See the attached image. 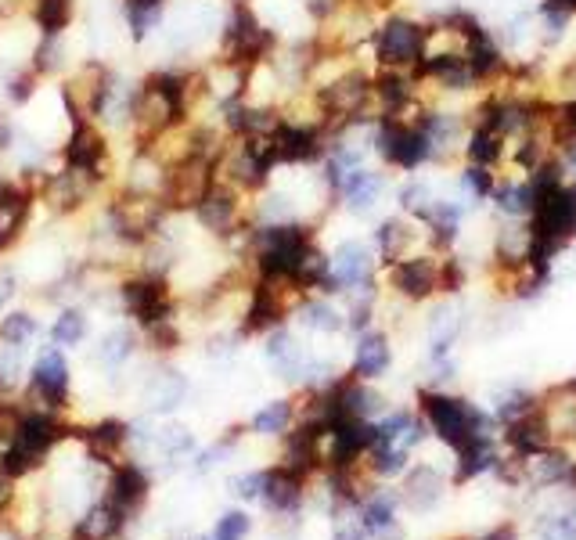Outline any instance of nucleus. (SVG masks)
Instances as JSON below:
<instances>
[{
	"instance_id": "nucleus-1",
	"label": "nucleus",
	"mask_w": 576,
	"mask_h": 540,
	"mask_svg": "<svg viewBox=\"0 0 576 540\" xmlns=\"http://www.w3.org/2000/svg\"><path fill=\"white\" fill-rule=\"evenodd\" d=\"M375 69H400L418 72V65L429 54V22L407 15V11H386L375 22V33L368 40Z\"/></svg>"
},
{
	"instance_id": "nucleus-2",
	"label": "nucleus",
	"mask_w": 576,
	"mask_h": 540,
	"mask_svg": "<svg viewBox=\"0 0 576 540\" xmlns=\"http://www.w3.org/2000/svg\"><path fill=\"white\" fill-rule=\"evenodd\" d=\"M422 400V414L429 429L440 436L447 447L461 450L465 443L472 440H483V436H494V418L483 414L479 407H472L468 400L461 396H450V393H440V389H422L418 393Z\"/></svg>"
},
{
	"instance_id": "nucleus-3",
	"label": "nucleus",
	"mask_w": 576,
	"mask_h": 540,
	"mask_svg": "<svg viewBox=\"0 0 576 540\" xmlns=\"http://www.w3.org/2000/svg\"><path fill=\"white\" fill-rule=\"evenodd\" d=\"M278 47L274 29L263 22L249 4H234L231 15L224 18V33H220V58L245 69H260Z\"/></svg>"
},
{
	"instance_id": "nucleus-4",
	"label": "nucleus",
	"mask_w": 576,
	"mask_h": 540,
	"mask_svg": "<svg viewBox=\"0 0 576 540\" xmlns=\"http://www.w3.org/2000/svg\"><path fill=\"white\" fill-rule=\"evenodd\" d=\"M425 126V123H422ZM422 126H411V123H400L393 116H382L375 126H371V152L382 159L386 170L396 173H418L422 166L432 162V148L425 141V130Z\"/></svg>"
},
{
	"instance_id": "nucleus-5",
	"label": "nucleus",
	"mask_w": 576,
	"mask_h": 540,
	"mask_svg": "<svg viewBox=\"0 0 576 540\" xmlns=\"http://www.w3.org/2000/svg\"><path fill=\"white\" fill-rule=\"evenodd\" d=\"M216 159L213 155H188V159L173 162L166 170V184H162V202L166 209H191L195 213L202 206V198L216 188Z\"/></svg>"
},
{
	"instance_id": "nucleus-6",
	"label": "nucleus",
	"mask_w": 576,
	"mask_h": 540,
	"mask_svg": "<svg viewBox=\"0 0 576 540\" xmlns=\"http://www.w3.org/2000/svg\"><path fill=\"white\" fill-rule=\"evenodd\" d=\"M166 202L162 195H152V191H126L123 198L112 202L108 216H112V224H116V234L123 242H152L155 231L162 227L166 220Z\"/></svg>"
},
{
	"instance_id": "nucleus-7",
	"label": "nucleus",
	"mask_w": 576,
	"mask_h": 540,
	"mask_svg": "<svg viewBox=\"0 0 576 540\" xmlns=\"http://www.w3.org/2000/svg\"><path fill=\"white\" fill-rule=\"evenodd\" d=\"M389 288L407 303H425L443 292V256L436 252H414L404 260L389 263Z\"/></svg>"
},
{
	"instance_id": "nucleus-8",
	"label": "nucleus",
	"mask_w": 576,
	"mask_h": 540,
	"mask_svg": "<svg viewBox=\"0 0 576 540\" xmlns=\"http://www.w3.org/2000/svg\"><path fill=\"white\" fill-rule=\"evenodd\" d=\"M245 191H238L227 180H216V188L202 198V206L195 209V220L202 224V231L216 234V238H234L238 231H252L245 227Z\"/></svg>"
},
{
	"instance_id": "nucleus-9",
	"label": "nucleus",
	"mask_w": 576,
	"mask_h": 540,
	"mask_svg": "<svg viewBox=\"0 0 576 540\" xmlns=\"http://www.w3.org/2000/svg\"><path fill=\"white\" fill-rule=\"evenodd\" d=\"M418 80L425 90H436V94H472L479 90V80L468 58L461 51L447 54H425V62L418 65Z\"/></svg>"
},
{
	"instance_id": "nucleus-10",
	"label": "nucleus",
	"mask_w": 576,
	"mask_h": 540,
	"mask_svg": "<svg viewBox=\"0 0 576 540\" xmlns=\"http://www.w3.org/2000/svg\"><path fill=\"white\" fill-rule=\"evenodd\" d=\"M119 292H123V306L144 324V328H152V324H159V321H173V299H170V292H166V281L155 278V274L126 281Z\"/></svg>"
},
{
	"instance_id": "nucleus-11",
	"label": "nucleus",
	"mask_w": 576,
	"mask_h": 540,
	"mask_svg": "<svg viewBox=\"0 0 576 540\" xmlns=\"http://www.w3.org/2000/svg\"><path fill=\"white\" fill-rule=\"evenodd\" d=\"M468 137H465V162H476V166H504L508 162V152H512V141L501 134L494 126V119H486L483 112L468 108Z\"/></svg>"
},
{
	"instance_id": "nucleus-12",
	"label": "nucleus",
	"mask_w": 576,
	"mask_h": 540,
	"mask_svg": "<svg viewBox=\"0 0 576 540\" xmlns=\"http://www.w3.org/2000/svg\"><path fill=\"white\" fill-rule=\"evenodd\" d=\"M375 263L378 252L371 242H360V238H346L339 249L332 252V274L339 281V292H350L360 285H375Z\"/></svg>"
},
{
	"instance_id": "nucleus-13",
	"label": "nucleus",
	"mask_w": 576,
	"mask_h": 540,
	"mask_svg": "<svg viewBox=\"0 0 576 540\" xmlns=\"http://www.w3.org/2000/svg\"><path fill=\"white\" fill-rule=\"evenodd\" d=\"M389 188V177L382 170H371V166H360V170H353L350 177L342 180L339 195H335V202H339L346 213L353 216H368L371 209L382 202V195H386Z\"/></svg>"
},
{
	"instance_id": "nucleus-14",
	"label": "nucleus",
	"mask_w": 576,
	"mask_h": 540,
	"mask_svg": "<svg viewBox=\"0 0 576 540\" xmlns=\"http://www.w3.org/2000/svg\"><path fill=\"white\" fill-rule=\"evenodd\" d=\"M508 447L519 454V458H537L544 450H551V440H555V429H551V418L544 411V404L533 407L530 414H522L515 422H508V432H504Z\"/></svg>"
},
{
	"instance_id": "nucleus-15",
	"label": "nucleus",
	"mask_w": 576,
	"mask_h": 540,
	"mask_svg": "<svg viewBox=\"0 0 576 540\" xmlns=\"http://www.w3.org/2000/svg\"><path fill=\"white\" fill-rule=\"evenodd\" d=\"M461 220H465V195H458V198L436 195V202L429 206V213H425L422 220H414V224H422L425 238H429L440 252H447L450 245L458 242Z\"/></svg>"
},
{
	"instance_id": "nucleus-16",
	"label": "nucleus",
	"mask_w": 576,
	"mask_h": 540,
	"mask_svg": "<svg viewBox=\"0 0 576 540\" xmlns=\"http://www.w3.org/2000/svg\"><path fill=\"white\" fill-rule=\"evenodd\" d=\"M105 155H108L105 137H101L90 123H83V119H72V137H69V144H65V166L101 180Z\"/></svg>"
},
{
	"instance_id": "nucleus-17",
	"label": "nucleus",
	"mask_w": 576,
	"mask_h": 540,
	"mask_svg": "<svg viewBox=\"0 0 576 540\" xmlns=\"http://www.w3.org/2000/svg\"><path fill=\"white\" fill-rule=\"evenodd\" d=\"M94 184H98V177L65 166V173H51V177H47L44 198L51 202V209H58V213H72V209H80L83 202H87Z\"/></svg>"
},
{
	"instance_id": "nucleus-18",
	"label": "nucleus",
	"mask_w": 576,
	"mask_h": 540,
	"mask_svg": "<svg viewBox=\"0 0 576 540\" xmlns=\"http://www.w3.org/2000/svg\"><path fill=\"white\" fill-rule=\"evenodd\" d=\"M411 242H414V220H404V216H386V220H378L375 234H371V245H375L378 260L386 263H396L411 256Z\"/></svg>"
},
{
	"instance_id": "nucleus-19",
	"label": "nucleus",
	"mask_w": 576,
	"mask_h": 540,
	"mask_svg": "<svg viewBox=\"0 0 576 540\" xmlns=\"http://www.w3.org/2000/svg\"><path fill=\"white\" fill-rule=\"evenodd\" d=\"M33 389L44 396L51 407L65 404V396H69V368H65V357L58 350H47L44 357L36 360Z\"/></svg>"
},
{
	"instance_id": "nucleus-20",
	"label": "nucleus",
	"mask_w": 576,
	"mask_h": 540,
	"mask_svg": "<svg viewBox=\"0 0 576 540\" xmlns=\"http://www.w3.org/2000/svg\"><path fill=\"white\" fill-rule=\"evenodd\" d=\"M490 202H494V209L504 220H526L533 209L530 180L519 177V173H504V177H497V188L490 195Z\"/></svg>"
},
{
	"instance_id": "nucleus-21",
	"label": "nucleus",
	"mask_w": 576,
	"mask_h": 540,
	"mask_svg": "<svg viewBox=\"0 0 576 540\" xmlns=\"http://www.w3.org/2000/svg\"><path fill=\"white\" fill-rule=\"evenodd\" d=\"M389 360H393V350H389V339L382 332H364L357 342V350H353V375L357 378H382L389 368Z\"/></svg>"
},
{
	"instance_id": "nucleus-22",
	"label": "nucleus",
	"mask_w": 576,
	"mask_h": 540,
	"mask_svg": "<svg viewBox=\"0 0 576 540\" xmlns=\"http://www.w3.org/2000/svg\"><path fill=\"white\" fill-rule=\"evenodd\" d=\"M144 494H148V476H144L141 468H137V465L116 468L112 486H108V504H112L119 515L134 512L137 504L144 501Z\"/></svg>"
},
{
	"instance_id": "nucleus-23",
	"label": "nucleus",
	"mask_w": 576,
	"mask_h": 540,
	"mask_svg": "<svg viewBox=\"0 0 576 540\" xmlns=\"http://www.w3.org/2000/svg\"><path fill=\"white\" fill-rule=\"evenodd\" d=\"M404 490H407L404 501H407V508H411V512H432V508L440 504V497H443V479H440V472H436V468L418 465V468H411V476H407Z\"/></svg>"
},
{
	"instance_id": "nucleus-24",
	"label": "nucleus",
	"mask_w": 576,
	"mask_h": 540,
	"mask_svg": "<svg viewBox=\"0 0 576 540\" xmlns=\"http://www.w3.org/2000/svg\"><path fill=\"white\" fill-rule=\"evenodd\" d=\"M58 440V425H54L51 414H22V422H18V436L11 443H18L22 450H29L36 461L44 458L51 443Z\"/></svg>"
},
{
	"instance_id": "nucleus-25",
	"label": "nucleus",
	"mask_w": 576,
	"mask_h": 540,
	"mask_svg": "<svg viewBox=\"0 0 576 540\" xmlns=\"http://www.w3.org/2000/svg\"><path fill=\"white\" fill-rule=\"evenodd\" d=\"M29 216V195L26 191L11 188V184H0V249H8L18 238V231L26 227Z\"/></svg>"
},
{
	"instance_id": "nucleus-26",
	"label": "nucleus",
	"mask_w": 576,
	"mask_h": 540,
	"mask_svg": "<svg viewBox=\"0 0 576 540\" xmlns=\"http://www.w3.org/2000/svg\"><path fill=\"white\" fill-rule=\"evenodd\" d=\"M299 494H303V476L292 472V468H274L267 472V486H263V501L274 508V512H288V508H296L299 504Z\"/></svg>"
},
{
	"instance_id": "nucleus-27",
	"label": "nucleus",
	"mask_w": 576,
	"mask_h": 540,
	"mask_svg": "<svg viewBox=\"0 0 576 540\" xmlns=\"http://www.w3.org/2000/svg\"><path fill=\"white\" fill-rule=\"evenodd\" d=\"M461 332V317H458V306L454 303H443L432 310L429 317V342H432V357H447L454 339Z\"/></svg>"
},
{
	"instance_id": "nucleus-28",
	"label": "nucleus",
	"mask_w": 576,
	"mask_h": 540,
	"mask_svg": "<svg viewBox=\"0 0 576 540\" xmlns=\"http://www.w3.org/2000/svg\"><path fill=\"white\" fill-rule=\"evenodd\" d=\"M296 317L303 328L321 335H335L346 328V317H342L332 303H324V299H303V303L296 306Z\"/></svg>"
},
{
	"instance_id": "nucleus-29",
	"label": "nucleus",
	"mask_w": 576,
	"mask_h": 540,
	"mask_svg": "<svg viewBox=\"0 0 576 540\" xmlns=\"http://www.w3.org/2000/svg\"><path fill=\"white\" fill-rule=\"evenodd\" d=\"M497 188V173L490 166H476V162H461V173H458V191L465 195V202H490Z\"/></svg>"
},
{
	"instance_id": "nucleus-30",
	"label": "nucleus",
	"mask_w": 576,
	"mask_h": 540,
	"mask_svg": "<svg viewBox=\"0 0 576 540\" xmlns=\"http://www.w3.org/2000/svg\"><path fill=\"white\" fill-rule=\"evenodd\" d=\"M458 483H465V479H476L479 472H486V468L497 465V450H494V436H483V440H472L465 443V447L458 450Z\"/></svg>"
},
{
	"instance_id": "nucleus-31",
	"label": "nucleus",
	"mask_w": 576,
	"mask_h": 540,
	"mask_svg": "<svg viewBox=\"0 0 576 540\" xmlns=\"http://www.w3.org/2000/svg\"><path fill=\"white\" fill-rule=\"evenodd\" d=\"M432 202H436V188H432L429 180L414 177V173L396 188V206L404 209V213H411V220H422Z\"/></svg>"
},
{
	"instance_id": "nucleus-32",
	"label": "nucleus",
	"mask_w": 576,
	"mask_h": 540,
	"mask_svg": "<svg viewBox=\"0 0 576 540\" xmlns=\"http://www.w3.org/2000/svg\"><path fill=\"white\" fill-rule=\"evenodd\" d=\"M184 393H188L184 375H177V371H162L152 386H148V407H152V411H170V407H177L180 400H184Z\"/></svg>"
},
{
	"instance_id": "nucleus-33",
	"label": "nucleus",
	"mask_w": 576,
	"mask_h": 540,
	"mask_svg": "<svg viewBox=\"0 0 576 540\" xmlns=\"http://www.w3.org/2000/svg\"><path fill=\"white\" fill-rule=\"evenodd\" d=\"M123 440H126V425L123 422H101V425H94V429L87 432V447L98 461L116 458V450L123 447Z\"/></svg>"
},
{
	"instance_id": "nucleus-34",
	"label": "nucleus",
	"mask_w": 576,
	"mask_h": 540,
	"mask_svg": "<svg viewBox=\"0 0 576 540\" xmlns=\"http://www.w3.org/2000/svg\"><path fill=\"white\" fill-rule=\"evenodd\" d=\"M530 468H533V479L537 483H566L573 479V461L562 454V450H544L537 458H530Z\"/></svg>"
},
{
	"instance_id": "nucleus-35",
	"label": "nucleus",
	"mask_w": 576,
	"mask_h": 540,
	"mask_svg": "<svg viewBox=\"0 0 576 540\" xmlns=\"http://www.w3.org/2000/svg\"><path fill=\"white\" fill-rule=\"evenodd\" d=\"M393 512H396V494H389V490H382V494H375L368 504H364V526H368L371 533H389L393 537Z\"/></svg>"
},
{
	"instance_id": "nucleus-36",
	"label": "nucleus",
	"mask_w": 576,
	"mask_h": 540,
	"mask_svg": "<svg viewBox=\"0 0 576 540\" xmlns=\"http://www.w3.org/2000/svg\"><path fill=\"white\" fill-rule=\"evenodd\" d=\"M119 526H123V515H119L112 504H98V508L80 522V533L87 540H108V537H116Z\"/></svg>"
},
{
	"instance_id": "nucleus-37",
	"label": "nucleus",
	"mask_w": 576,
	"mask_h": 540,
	"mask_svg": "<svg viewBox=\"0 0 576 540\" xmlns=\"http://www.w3.org/2000/svg\"><path fill=\"white\" fill-rule=\"evenodd\" d=\"M533 407H540V404L526 393V389H501V393H494V414L504 425L522 418V414H530Z\"/></svg>"
},
{
	"instance_id": "nucleus-38",
	"label": "nucleus",
	"mask_w": 576,
	"mask_h": 540,
	"mask_svg": "<svg viewBox=\"0 0 576 540\" xmlns=\"http://www.w3.org/2000/svg\"><path fill=\"white\" fill-rule=\"evenodd\" d=\"M288 422H292V404L288 400H274V404H267L252 418V429L260 432V436H274V432H285Z\"/></svg>"
},
{
	"instance_id": "nucleus-39",
	"label": "nucleus",
	"mask_w": 576,
	"mask_h": 540,
	"mask_svg": "<svg viewBox=\"0 0 576 540\" xmlns=\"http://www.w3.org/2000/svg\"><path fill=\"white\" fill-rule=\"evenodd\" d=\"M371 468H375L378 476H396L404 468V447L393 440H378L371 447Z\"/></svg>"
},
{
	"instance_id": "nucleus-40",
	"label": "nucleus",
	"mask_w": 576,
	"mask_h": 540,
	"mask_svg": "<svg viewBox=\"0 0 576 540\" xmlns=\"http://www.w3.org/2000/svg\"><path fill=\"white\" fill-rule=\"evenodd\" d=\"M130 350H134V339H130V332H108L105 339H101L98 346V360L105 364V368H116V364H123L126 357H130Z\"/></svg>"
},
{
	"instance_id": "nucleus-41",
	"label": "nucleus",
	"mask_w": 576,
	"mask_h": 540,
	"mask_svg": "<svg viewBox=\"0 0 576 540\" xmlns=\"http://www.w3.org/2000/svg\"><path fill=\"white\" fill-rule=\"evenodd\" d=\"M83 332H87V324H83V317L76 314V310H65L58 321H54V342H62V346H76V342L83 339Z\"/></svg>"
},
{
	"instance_id": "nucleus-42",
	"label": "nucleus",
	"mask_w": 576,
	"mask_h": 540,
	"mask_svg": "<svg viewBox=\"0 0 576 540\" xmlns=\"http://www.w3.org/2000/svg\"><path fill=\"white\" fill-rule=\"evenodd\" d=\"M36 332V321L29 314H11L0 321V339L4 342H26Z\"/></svg>"
},
{
	"instance_id": "nucleus-43",
	"label": "nucleus",
	"mask_w": 576,
	"mask_h": 540,
	"mask_svg": "<svg viewBox=\"0 0 576 540\" xmlns=\"http://www.w3.org/2000/svg\"><path fill=\"white\" fill-rule=\"evenodd\" d=\"M245 533H249V515H242V512H227L224 519L216 522L213 540H245Z\"/></svg>"
},
{
	"instance_id": "nucleus-44",
	"label": "nucleus",
	"mask_w": 576,
	"mask_h": 540,
	"mask_svg": "<svg viewBox=\"0 0 576 540\" xmlns=\"http://www.w3.org/2000/svg\"><path fill=\"white\" fill-rule=\"evenodd\" d=\"M0 465H4V472H8V476L15 479V476H26L29 468L40 465V461H36L33 454H29V450L18 447V443H11V447L4 450V461H0Z\"/></svg>"
},
{
	"instance_id": "nucleus-45",
	"label": "nucleus",
	"mask_w": 576,
	"mask_h": 540,
	"mask_svg": "<svg viewBox=\"0 0 576 540\" xmlns=\"http://www.w3.org/2000/svg\"><path fill=\"white\" fill-rule=\"evenodd\" d=\"M155 443H159L166 454H184V450H191V432L180 429V425H166V429L155 436Z\"/></svg>"
},
{
	"instance_id": "nucleus-46",
	"label": "nucleus",
	"mask_w": 576,
	"mask_h": 540,
	"mask_svg": "<svg viewBox=\"0 0 576 540\" xmlns=\"http://www.w3.org/2000/svg\"><path fill=\"white\" fill-rule=\"evenodd\" d=\"M54 65H62V44H58V36H44V44L36 47V69L51 72Z\"/></svg>"
},
{
	"instance_id": "nucleus-47",
	"label": "nucleus",
	"mask_w": 576,
	"mask_h": 540,
	"mask_svg": "<svg viewBox=\"0 0 576 540\" xmlns=\"http://www.w3.org/2000/svg\"><path fill=\"white\" fill-rule=\"evenodd\" d=\"M461 288H465V263L443 256V292H461Z\"/></svg>"
},
{
	"instance_id": "nucleus-48",
	"label": "nucleus",
	"mask_w": 576,
	"mask_h": 540,
	"mask_svg": "<svg viewBox=\"0 0 576 540\" xmlns=\"http://www.w3.org/2000/svg\"><path fill=\"white\" fill-rule=\"evenodd\" d=\"M148 339H152L159 350H173L180 342V335H177V328H173V321H159L148 328Z\"/></svg>"
},
{
	"instance_id": "nucleus-49",
	"label": "nucleus",
	"mask_w": 576,
	"mask_h": 540,
	"mask_svg": "<svg viewBox=\"0 0 576 540\" xmlns=\"http://www.w3.org/2000/svg\"><path fill=\"white\" fill-rule=\"evenodd\" d=\"M234 494L238 497H260L263 486H267V472H252V476H238L234 479Z\"/></svg>"
},
{
	"instance_id": "nucleus-50",
	"label": "nucleus",
	"mask_w": 576,
	"mask_h": 540,
	"mask_svg": "<svg viewBox=\"0 0 576 540\" xmlns=\"http://www.w3.org/2000/svg\"><path fill=\"white\" fill-rule=\"evenodd\" d=\"M368 533H371V530L364 526V519H360V522H346V526H339L335 540H364Z\"/></svg>"
},
{
	"instance_id": "nucleus-51",
	"label": "nucleus",
	"mask_w": 576,
	"mask_h": 540,
	"mask_svg": "<svg viewBox=\"0 0 576 540\" xmlns=\"http://www.w3.org/2000/svg\"><path fill=\"white\" fill-rule=\"evenodd\" d=\"M11 296H15V274L4 267V270H0V306L8 303Z\"/></svg>"
},
{
	"instance_id": "nucleus-52",
	"label": "nucleus",
	"mask_w": 576,
	"mask_h": 540,
	"mask_svg": "<svg viewBox=\"0 0 576 540\" xmlns=\"http://www.w3.org/2000/svg\"><path fill=\"white\" fill-rule=\"evenodd\" d=\"M29 94H33V80H29V76H18V80L11 83V98H15V101H26Z\"/></svg>"
},
{
	"instance_id": "nucleus-53",
	"label": "nucleus",
	"mask_w": 576,
	"mask_h": 540,
	"mask_svg": "<svg viewBox=\"0 0 576 540\" xmlns=\"http://www.w3.org/2000/svg\"><path fill=\"white\" fill-rule=\"evenodd\" d=\"M479 540H515V526H497L494 533H486V537Z\"/></svg>"
},
{
	"instance_id": "nucleus-54",
	"label": "nucleus",
	"mask_w": 576,
	"mask_h": 540,
	"mask_svg": "<svg viewBox=\"0 0 576 540\" xmlns=\"http://www.w3.org/2000/svg\"><path fill=\"white\" fill-rule=\"evenodd\" d=\"M8 501H11V476L4 472V476H0V508H4Z\"/></svg>"
},
{
	"instance_id": "nucleus-55",
	"label": "nucleus",
	"mask_w": 576,
	"mask_h": 540,
	"mask_svg": "<svg viewBox=\"0 0 576 540\" xmlns=\"http://www.w3.org/2000/svg\"><path fill=\"white\" fill-rule=\"evenodd\" d=\"M0 540H11V537H8V533H0Z\"/></svg>"
},
{
	"instance_id": "nucleus-56",
	"label": "nucleus",
	"mask_w": 576,
	"mask_h": 540,
	"mask_svg": "<svg viewBox=\"0 0 576 540\" xmlns=\"http://www.w3.org/2000/svg\"><path fill=\"white\" fill-rule=\"evenodd\" d=\"M573 483H576V468H573Z\"/></svg>"
},
{
	"instance_id": "nucleus-57",
	"label": "nucleus",
	"mask_w": 576,
	"mask_h": 540,
	"mask_svg": "<svg viewBox=\"0 0 576 540\" xmlns=\"http://www.w3.org/2000/svg\"><path fill=\"white\" fill-rule=\"evenodd\" d=\"M234 4H245V0H234Z\"/></svg>"
}]
</instances>
